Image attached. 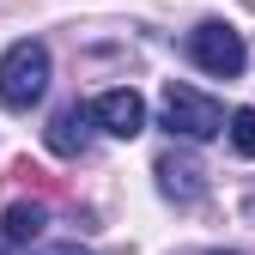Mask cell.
<instances>
[{"instance_id":"30bf717a","label":"cell","mask_w":255,"mask_h":255,"mask_svg":"<svg viewBox=\"0 0 255 255\" xmlns=\"http://www.w3.org/2000/svg\"><path fill=\"white\" fill-rule=\"evenodd\" d=\"M219 255H225V249H219Z\"/></svg>"},{"instance_id":"3957f363","label":"cell","mask_w":255,"mask_h":255,"mask_svg":"<svg viewBox=\"0 0 255 255\" xmlns=\"http://www.w3.org/2000/svg\"><path fill=\"white\" fill-rule=\"evenodd\" d=\"M188 55H195V67L213 73V79H237V73H243V61H249L243 30L225 24V18H207V24L188 30Z\"/></svg>"},{"instance_id":"277c9868","label":"cell","mask_w":255,"mask_h":255,"mask_svg":"<svg viewBox=\"0 0 255 255\" xmlns=\"http://www.w3.org/2000/svg\"><path fill=\"white\" fill-rule=\"evenodd\" d=\"M91 122H98L104 134H116V140H134L146 128V98L134 85H116V91H104V98L91 104Z\"/></svg>"},{"instance_id":"6da1fadb","label":"cell","mask_w":255,"mask_h":255,"mask_svg":"<svg viewBox=\"0 0 255 255\" xmlns=\"http://www.w3.org/2000/svg\"><path fill=\"white\" fill-rule=\"evenodd\" d=\"M43 91H49V49L37 37H18L0 55V104L6 110H30Z\"/></svg>"},{"instance_id":"7a4b0ae2","label":"cell","mask_w":255,"mask_h":255,"mask_svg":"<svg viewBox=\"0 0 255 255\" xmlns=\"http://www.w3.org/2000/svg\"><path fill=\"white\" fill-rule=\"evenodd\" d=\"M158 116H164V128L170 134H182V140H213L219 128H231V116H225V104H213L207 91H195V85H164V104H158Z\"/></svg>"},{"instance_id":"ba28073f","label":"cell","mask_w":255,"mask_h":255,"mask_svg":"<svg viewBox=\"0 0 255 255\" xmlns=\"http://www.w3.org/2000/svg\"><path fill=\"white\" fill-rule=\"evenodd\" d=\"M231 146L237 158H255V110H231Z\"/></svg>"},{"instance_id":"5b68a950","label":"cell","mask_w":255,"mask_h":255,"mask_svg":"<svg viewBox=\"0 0 255 255\" xmlns=\"http://www.w3.org/2000/svg\"><path fill=\"white\" fill-rule=\"evenodd\" d=\"M43 225H49V213L37 201H12L6 213H0V255H24L43 237Z\"/></svg>"},{"instance_id":"9c48e42d","label":"cell","mask_w":255,"mask_h":255,"mask_svg":"<svg viewBox=\"0 0 255 255\" xmlns=\"http://www.w3.org/2000/svg\"><path fill=\"white\" fill-rule=\"evenodd\" d=\"M55 255H91V249H85V243H61Z\"/></svg>"},{"instance_id":"52a82bcc","label":"cell","mask_w":255,"mask_h":255,"mask_svg":"<svg viewBox=\"0 0 255 255\" xmlns=\"http://www.w3.org/2000/svg\"><path fill=\"white\" fill-rule=\"evenodd\" d=\"M158 188H164V195L170 201H201V164H195V158H176V152H164V158H158Z\"/></svg>"},{"instance_id":"8992f818","label":"cell","mask_w":255,"mask_h":255,"mask_svg":"<svg viewBox=\"0 0 255 255\" xmlns=\"http://www.w3.org/2000/svg\"><path fill=\"white\" fill-rule=\"evenodd\" d=\"M85 146H91V110L67 104V110L49 122V152H61V158H79Z\"/></svg>"}]
</instances>
